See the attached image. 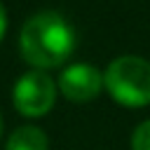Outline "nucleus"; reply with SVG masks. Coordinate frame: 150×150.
I'll use <instances>...</instances> for the list:
<instances>
[{"label":"nucleus","mask_w":150,"mask_h":150,"mask_svg":"<svg viewBox=\"0 0 150 150\" xmlns=\"http://www.w3.org/2000/svg\"><path fill=\"white\" fill-rule=\"evenodd\" d=\"M103 87H105L103 73L91 63H73L63 68L59 75V89L73 103H84L96 98Z\"/></svg>","instance_id":"obj_4"},{"label":"nucleus","mask_w":150,"mask_h":150,"mask_svg":"<svg viewBox=\"0 0 150 150\" xmlns=\"http://www.w3.org/2000/svg\"><path fill=\"white\" fill-rule=\"evenodd\" d=\"M49 143H47V134L38 127H19L9 141H7V148L5 150H47Z\"/></svg>","instance_id":"obj_5"},{"label":"nucleus","mask_w":150,"mask_h":150,"mask_svg":"<svg viewBox=\"0 0 150 150\" xmlns=\"http://www.w3.org/2000/svg\"><path fill=\"white\" fill-rule=\"evenodd\" d=\"M108 94L124 108H143L150 103V61L127 54L110 61L103 73Z\"/></svg>","instance_id":"obj_2"},{"label":"nucleus","mask_w":150,"mask_h":150,"mask_svg":"<svg viewBox=\"0 0 150 150\" xmlns=\"http://www.w3.org/2000/svg\"><path fill=\"white\" fill-rule=\"evenodd\" d=\"M21 56L38 70L56 68L75 49L73 26L56 12H40L30 16L19 35Z\"/></svg>","instance_id":"obj_1"},{"label":"nucleus","mask_w":150,"mask_h":150,"mask_svg":"<svg viewBox=\"0 0 150 150\" xmlns=\"http://www.w3.org/2000/svg\"><path fill=\"white\" fill-rule=\"evenodd\" d=\"M131 150H150V120L141 122L131 134Z\"/></svg>","instance_id":"obj_6"},{"label":"nucleus","mask_w":150,"mask_h":150,"mask_svg":"<svg viewBox=\"0 0 150 150\" xmlns=\"http://www.w3.org/2000/svg\"><path fill=\"white\" fill-rule=\"evenodd\" d=\"M5 30H7V14H5V7L0 2V40L5 38Z\"/></svg>","instance_id":"obj_7"},{"label":"nucleus","mask_w":150,"mask_h":150,"mask_svg":"<svg viewBox=\"0 0 150 150\" xmlns=\"http://www.w3.org/2000/svg\"><path fill=\"white\" fill-rule=\"evenodd\" d=\"M0 134H2V117H0Z\"/></svg>","instance_id":"obj_8"},{"label":"nucleus","mask_w":150,"mask_h":150,"mask_svg":"<svg viewBox=\"0 0 150 150\" xmlns=\"http://www.w3.org/2000/svg\"><path fill=\"white\" fill-rule=\"evenodd\" d=\"M14 108L26 117H42L52 110L56 98V84L45 70H28L21 75L12 91Z\"/></svg>","instance_id":"obj_3"}]
</instances>
